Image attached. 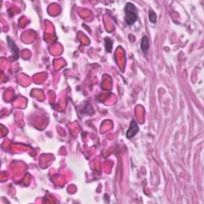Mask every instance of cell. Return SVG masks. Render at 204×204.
I'll return each instance as SVG.
<instances>
[{"label":"cell","instance_id":"obj_3","mask_svg":"<svg viewBox=\"0 0 204 204\" xmlns=\"http://www.w3.org/2000/svg\"><path fill=\"white\" fill-rule=\"evenodd\" d=\"M7 41H8V44H9L10 48L11 49L12 52H13V55L14 59H17L18 57V47L16 46V45L14 44V42L13 41L11 40L10 38H7Z\"/></svg>","mask_w":204,"mask_h":204},{"label":"cell","instance_id":"obj_2","mask_svg":"<svg viewBox=\"0 0 204 204\" xmlns=\"http://www.w3.org/2000/svg\"><path fill=\"white\" fill-rule=\"evenodd\" d=\"M139 132V127H138L137 124L135 122V120H132L131 124H130V126H129V129L126 132V136L128 139H131L132 137H133L134 135H135V134Z\"/></svg>","mask_w":204,"mask_h":204},{"label":"cell","instance_id":"obj_1","mask_svg":"<svg viewBox=\"0 0 204 204\" xmlns=\"http://www.w3.org/2000/svg\"><path fill=\"white\" fill-rule=\"evenodd\" d=\"M138 18L137 9L132 2H128L124 7V20L129 26L134 24Z\"/></svg>","mask_w":204,"mask_h":204},{"label":"cell","instance_id":"obj_6","mask_svg":"<svg viewBox=\"0 0 204 204\" xmlns=\"http://www.w3.org/2000/svg\"><path fill=\"white\" fill-rule=\"evenodd\" d=\"M149 19H150V22H152V23L156 22V14L151 10L149 11Z\"/></svg>","mask_w":204,"mask_h":204},{"label":"cell","instance_id":"obj_5","mask_svg":"<svg viewBox=\"0 0 204 204\" xmlns=\"http://www.w3.org/2000/svg\"><path fill=\"white\" fill-rule=\"evenodd\" d=\"M105 49L107 52H111L112 48H113V41L110 38H105Z\"/></svg>","mask_w":204,"mask_h":204},{"label":"cell","instance_id":"obj_4","mask_svg":"<svg viewBox=\"0 0 204 204\" xmlns=\"http://www.w3.org/2000/svg\"><path fill=\"white\" fill-rule=\"evenodd\" d=\"M141 49L144 53H146L147 51L149 49V40L147 36H144L141 41Z\"/></svg>","mask_w":204,"mask_h":204}]
</instances>
